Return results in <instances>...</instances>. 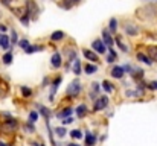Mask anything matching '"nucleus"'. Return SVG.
Returning <instances> with one entry per match:
<instances>
[{
    "label": "nucleus",
    "instance_id": "obj_1",
    "mask_svg": "<svg viewBox=\"0 0 157 146\" xmlns=\"http://www.w3.org/2000/svg\"><path fill=\"white\" fill-rule=\"evenodd\" d=\"M66 93H67V96H69V97H76V96L81 93V82H79L78 79L72 81V82H70V85L67 87Z\"/></svg>",
    "mask_w": 157,
    "mask_h": 146
},
{
    "label": "nucleus",
    "instance_id": "obj_2",
    "mask_svg": "<svg viewBox=\"0 0 157 146\" xmlns=\"http://www.w3.org/2000/svg\"><path fill=\"white\" fill-rule=\"evenodd\" d=\"M108 96H99L96 100H95V107H93V110L95 111H102V110H105L107 108V105H108Z\"/></svg>",
    "mask_w": 157,
    "mask_h": 146
},
{
    "label": "nucleus",
    "instance_id": "obj_3",
    "mask_svg": "<svg viewBox=\"0 0 157 146\" xmlns=\"http://www.w3.org/2000/svg\"><path fill=\"white\" fill-rule=\"evenodd\" d=\"M92 49H93L96 53H99V55H102V53H105V52L108 50V47L105 46V43H104L102 40H95V41L92 43Z\"/></svg>",
    "mask_w": 157,
    "mask_h": 146
},
{
    "label": "nucleus",
    "instance_id": "obj_4",
    "mask_svg": "<svg viewBox=\"0 0 157 146\" xmlns=\"http://www.w3.org/2000/svg\"><path fill=\"white\" fill-rule=\"evenodd\" d=\"M26 12L31 15L32 20L37 19V12H38V6L35 5V2H32V0H26Z\"/></svg>",
    "mask_w": 157,
    "mask_h": 146
},
{
    "label": "nucleus",
    "instance_id": "obj_5",
    "mask_svg": "<svg viewBox=\"0 0 157 146\" xmlns=\"http://www.w3.org/2000/svg\"><path fill=\"white\" fill-rule=\"evenodd\" d=\"M102 41L105 43V46H107L108 49H113V46H114V40H113L111 32H110L108 29H104V31H102Z\"/></svg>",
    "mask_w": 157,
    "mask_h": 146
},
{
    "label": "nucleus",
    "instance_id": "obj_6",
    "mask_svg": "<svg viewBox=\"0 0 157 146\" xmlns=\"http://www.w3.org/2000/svg\"><path fill=\"white\" fill-rule=\"evenodd\" d=\"M82 55L87 58V61H92V63H98L99 61V56L95 50L92 49H82Z\"/></svg>",
    "mask_w": 157,
    "mask_h": 146
},
{
    "label": "nucleus",
    "instance_id": "obj_7",
    "mask_svg": "<svg viewBox=\"0 0 157 146\" xmlns=\"http://www.w3.org/2000/svg\"><path fill=\"white\" fill-rule=\"evenodd\" d=\"M17 126H19V123H17V120H16V119H9V120H6V122H3V123H2V128H3L5 131H8V132H11V131L17 129Z\"/></svg>",
    "mask_w": 157,
    "mask_h": 146
},
{
    "label": "nucleus",
    "instance_id": "obj_8",
    "mask_svg": "<svg viewBox=\"0 0 157 146\" xmlns=\"http://www.w3.org/2000/svg\"><path fill=\"white\" fill-rule=\"evenodd\" d=\"M51 64H52L54 69H60V67H61V64H63V58H61V53H60V52H55V53L52 55V58H51Z\"/></svg>",
    "mask_w": 157,
    "mask_h": 146
},
{
    "label": "nucleus",
    "instance_id": "obj_9",
    "mask_svg": "<svg viewBox=\"0 0 157 146\" xmlns=\"http://www.w3.org/2000/svg\"><path fill=\"white\" fill-rule=\"evenodd\" d=\"M110 75H111L113 78H116V79H122V78H124V75H125V70H124V67H122V66H114V67L111 69Z\"/></svg>",
    "mask_w": 157,
    "mask_h": 146
},
{
    "label": "nucleus",
    "instance_id": "obj_10",
    "mask_svg": "<svg viewBox=\"0 0 157 146\" xmlns=\"http://www.w3.org/2000/svg\"><path fill=\"white\" fill-rule=\"evenodd\" d=\"M61 76H57L55 79H54V82L51 84L52 85V90H51V94H49V100H54V96H55V93H57V90H58V87H60V84H61Z\"/></svg>",
    "mask_w": 157,
    "mask_h": 146
},
{
    "label": "nucleus",
    "instance_id": "obj_11",
    "mask_svg": "<svg viewBox=\"0 0 157 146\" xmlns=\"http://www.w3.org/2000/svg\"><path fill=\"white\" fill-rule=\"evenodd\" d=\"M0 47L3 50H9L11 49V44H9V37L5 35V32L0 34Z\"/></svg>",
    "mask_w": 157,
    "mask_h": 146
},
{
    "label": "nucleus",
    "instance_id": "obj_12",
    "mask_svg": "<svg viewBox=\"0 0 157 146\" xmlns=\"http://www.w3.org/2000/svg\"><path fill=\"white\" fill-rule=\"evenodd\" d=\"M124 31H125V34L127 35H136L137 32H139V29L136 28V25H131V23H127L125 26H124Z\"/></svg>",
    "mask_w": 157,
    "mask_h": 146
},
{
    "label": "nucleus",
    "instance_id": "obj_13",
    "mask_svg": "<svg viewBox=\"0 0 157 146\" xmlns=\"http://www.w3.org/2000/svg\"><path fill=\"white\" fill-rule=\"evenodd\" d=\"M75 113H76V116H78L79 119L85 117V116H87V105H85V104H81V105H78V107L75 108Z\"/></svg>",
    "mask_w": 157,
    "mask_h": 146
},
{
    "label": "nucleus",
    "instance_id": "obj_14",
    "mask_svg": "<svg viewBox=\"0 0 157 146\" xmlns=\"http://www.w3.org/2000/svg\"><path fill=\"white\" fill-rule=\"evenodd\" d=\"M136 58H137L140 63L146 64V66H151V64H152V59L149 58V55H145V53H142V52H139V53L136 55Z\"/></svg>",
    "mask_w": 157,
    "mask_h": 146
},
{
    "label": "nucleus",
    "instance_id": "obj_15",
    "mask_svg": "<svg viewBox=\"0 0 157 146\" xmlns=\"http://www.w3.org/2000/svg\"><path fill=\"white\" fill-rule=\"evenodd\" d=\"M37 108H38V113H40L46 120H49V119H51V111H49V108H46V107H44V105H41V104H38V105H37Z\"/></svg>",
    "mask_w": 157,
    "mask_h": 146
},
{
    "label": "nucleus",
    "instance_id": "obj_16",
    "mask_svg": "<svg viewBox=\"0 0 157 146\" xmlns=\"http://www.w3.org/2000/svg\"><path fill=\"white\" fill-rule=\"evenodd\" d=\"M87 135H85V146H95V143H96V135L93 134V132H85Z\"/></svg>",
    "mask_w": 157,
    "mask_h": 146
},
{
    "label": "nucleus",
    "instance_id": "obj_17",
    "mask_svg": "<svg viewBox=\"0 0 157 146\" xmlns=\"http://www.w3.org/2000/svg\"><path fill=\"white\" fill-rule=\"evenodd\" d=\"M64 37H66V34H64L63 31H55V32L51 34V40H52V41H61Z\"/></svg>",
    "mask_w": 157,
    "mask_h": 146
},
{
    "label": "nucleus",
    "instance_id": "obj_18",
    "mask_svg": "<svg viewBox=\"0 0 157 146\" xmlns=\"http://www.w3.org/2000/svg\"><path fill=\"white\" fill-rule=\"evenodd\" d=\"M84 72H85L87 75H93V73L98 72V66H96V64H90V63H87V64L84 66Z\"/></svg>",
    "mask_w": 157,
    "mask_h": 146
},
{
    "label": "nucleus",
    "instance_id": "obj_19",
    "mask_svg": "<svg viewBox=\"0 0 157 146\" xmlns=\"http://www.w3.org/2000/svg\"><path fill=\"white\" fill-rule=\"evenodd\" d=\"M72 113H73L72 108H64V110H61V111L57 113V117H58V119H66V117L72 116Z\"/></svg>",
    "mask_w": 157,
    "mask_h": 146
},
{
    "label": "nucleus",
    "instance_id": "obj_20",
    "mask_svg": "<svg viewBox=\"0 0 157 146\" xmlns=\"http://www.w3.org/2000/svg\"><path fill=\"white\" fill-rule=\"evenodd\" d=\"M72 70H73V73L78 76V75H81V61L78 59V58H75V61H73V64H72Z\"/></svg>",
    "mask_w": 157,
    "mask_h": 146
},
{
    "label": "nucleus",
    "instance_id": "obj_21",
    "mask_svg": "<svg viewBox=\"0 0 157 146\" xmlns=\"http://www.w3.org/2000/svg\"><path fill=\"white\" fill-rule=\"evenodd\" d=\"M12 59H14V55H12V52H11V50H8V52L3 55V58H2L3 64H6V66H9V64L12 63Z\"/></svg>",
    "mask_w": 157,
    "mask_h": 146
},
{
    "label": "nucleus",
    "instance_id": "obj_22",
    "mask_svg": "<svg viewBox=\"0 0 157 146\" xmlns=\"http://www.w3.org/2000/svg\"><path fill=\"white\" fill-rule=\"evenodd\" d=\"M116 29H117V20L113 17V19H110V22H108V31H110L111 34H116Z\"/></svg>",
    "mask_w": 157,
    "mask_h": 146
},
{
    "label": "nucleus",
    "instance_id": "obj_23",
    "mask_svg": "<svg viewBox=\"0 0 157 146\" xmlns=\"http://www.w3.org/2000/svg\"><path fill=\"white\" fill-rule=\"evenodd\" d=\"M130 75H131L136 81H139V79L143 78V70H140V69H134V67H133V72H131Z\"/></svg>",
    "mask_w": 157,
    "mask_h": 146
},
{
    "label": "nucleus",
    "instance_id": "obj_24",
    "mask_svg": "<svg viewBox=\"0 0 157 146\" xmlns=\"http://www.w3.org/2000/svg\"><path fill=\"white\" fill-rule=\"evenodd\" d=\"M114 41H116V44L122 49V52H128V47H127V44L122 41V38H120V37H116V40H114Z\"/></svg>",
    "mask_w": 157,
    "mask_h": 146
},
{
    "label": "nucleus",
    "instance_id": "obj_25",
    "mask_svg": "<svg viewBox=\"0 0 157 146\" xmlns=\"http://www.w3.org/2000/svg\"><path fill=\"white\" fill-rule=\"evenodd\" d=\"M108 50H110V52H108V56H107V63L111 64V63L116 61V56H117V55H116V52H114L113 49H108Z\"/></svg>",
    "mask_w": 157,
    "mask_h": 146
},
{
    "label": "nucleus",
    "instance_id": "obj_26",
    "mask_svg": "<svg viewBox=\"0 0 157 146\" xmlns=\"http://www.w3.org/2000/svg\"><path fill=\"white\" fill-rule=\"evenodd\" d=\"M102 88H104L107 93H113V90H114L113 84H110L108 81H102Z\"/></svg>",
    "mask_w": 157,
    "mask_h": 146
},
{
    "label": "nucleus",
    "instance_id": "obj_27",
    "mask_svg": "<svg viewBox=\"0 0 157 146\" xmlns=\"http://www.w3.org/2000/svg\"><path fill=\"white\" fill-rule=\"evenodd\" d=\"M38 116H40V113L35 111V110H32V111L29 113V122H31V123H35V122L38 120Z\"/></svg>",
    "mask_w": 157,
    "mask_h": 146
},
{
    "label": "nucleus",
    "instance_id": "obj_28",
    "mask_svg": "<svg viewBox=\"0 0 157 146\" xmlns=\"http://www.w3.org/2000/svg\"><path fill=\"white\" fill-rule=\"evenodd\" d=\"M54 132H55V134H57V135H58L60 138H63V137H64V135L67 134L66 128H63V126H58V128H55V129H54Z\"/></svg>",
    "mask_w": 157,
    "mask_h": 146
},
{
    "label": "nucleus",
    "instance_id": "obj_29",
    "mask_svg": "<svg viewBox=\"0 0 157 146\" xmlns=\"http://www.w3.org/2000/svg\"><path fill=\"white\" fill-rule=\"evenodd\" d=\"M148 53L152 61H157V47H148Z\"/></svg>",
    "mask_w": 157,
    "mask_h": 146
},
{
    "label": "nucleus",
    "instance_id": "obj_30",
    "mask_svg": "<svg viewBox=\"0 0 157 146\" xmlns=\"http://www.w3.org/2000/svg\"><path fill=\"white\" fill-rule=\"evenodd\" d=\"M40 50H43V47H40V46H29L25 52L26 53H35V52H40Z\"/></svg>",
    "mask_w": 157,
    "mask_h": 146
},
{
    "label": "nucleus",
    "instance_id": "obj_31",
    "mask_svg": "<svg viewBox=\"0 0 157 146\" xmlns=\"http://www.w3.org/2000/svg\"><path fill=\"white\" fill-rule=\"evenodd\" d=\"M22 94H23V97H29L31 94H32V90L29 88V87H25V85H22Z\"/></svg>",
    "mask_w": 157,
    "mask_h": 146
},
{
    "label": "nucleus",
    "instance_id": "obj_32",
    "mask_svg": "<svg viewBox=\"0 0 157 146\" xmlns=\"http://www.w3.org/2000/svg\"><path fill=\"white\" fill-rule=\"evenodd\" d=\"M23 129H25V132H34V131H35V128H34V123H31V122L25 123V125H23Z\"/></svg>",
    "mask_w": 157,
    "mask_h": 146
},
{
    "label": "nucleus",
    "instance_id": "obj_33",
    "mask_svg": "<svg viewBox=\"0 0 157 146\" xmlns=\"http://www.w3.org/2000/svg\"><path fill=\"white\" fill-rule=\"evenodd\" d=\"M19 46H20V47H22L23 50H26V49H28V47H29L31 44H29V41H28L26 38H22V40L19 41Z\"/></svg>",
    "mask_w": 157,
    "mask_h": 146
},
{
    "label": "nucleus",
    "instance_id": "obj_34",
    "mask_svg": "<svg viewBox=\"0 0 157 146\" xmlns=\"http://www.w3.org/2000/svg\"><path fill=\"white\" fill-rule=\"evenodd\" d=\"M11 43H12V46L19 43V35H17L16 31H11Z\"/></svg>",
    "mask_w": 157,
    "mask_h": 146
},
{
    "label": "nucleus",
    "instance_id": "obj_35",
    "mask_svg": "<svg viewBox=\"0 0 157 146\" xmlns=\"http://www.w3.org/2000/svg\"><path fill=\"white\" fill-rule=\"evenodd\" d=\"M99 90H101V85H99V82H93V84H92V93H95V94H99Z\"/></svg>",
    "mask_w": 157,
    "mask_h": 146
},
{
    "label": "nucleus",
    "instance_id": "obj_36",
    "mask_svg": "<svg viewBox=\"0 0 157 146\" xmlns=\"http://www.w3.org/2000/svg\"><path fill=\"white\" fill-rule=\"evenodd\" d=\"M70 135H72L73 138H81V137H82V132H81L79 129H72V131H70Z\"/></svg>",
    "mask_w": 157,
    "mask_h": 146
},
{
    "label": "nucleus",
    "instance_id": "obj_37",
    "mask_svg": "<svg viewBox=\"0 0 157 146\" xmlns=\"http://www.w3.org/2000/svg\"><path fill=\"white\" fill-rule=\"evenodd\" d=\"M72 122H73V119H72L70 116H69V117H66V119H61V123H63V125H70Z\"/></svg>",
    "mask_w": 157,
    "mask_h": 146
},
{
    "label": "nucleus",
    "instance_id": "obj_38",
    "mask_svg": "<svg viewBox=\"0 0 157 146\" xmlns=\"http://www.w3.org/2000/svg\"><path fill=\"white\" fill-rule=\"evenodd\" d=\"M148 88H151V90H157V81H152L151 84H148Z\"/></svg>",
    "mask_w": 157,
    "mask_h": 146
},
{
    "label": "nucleus",
    "instance_id": "obj_39",
    "mask_svg": "<svg viewBox=\"0 0 157 146\" xmlns=\"http://www.w3.org/2000/svg\"><path fill=\"white\" fill-rule=\"evenodd\" d=\"M12 3V0H2V5H5V6H9Z\"/></svg>",
    "mask_w": 157,
    "mask_h": 146
},
{
    "label": "nucleus",
    "instance_id": "obj_40",
    "mask_svg": "<svg viewBox=\"0 0 157 146\" xmlns=\"http://www.w3.org/2000/svg\"><path fill=\"white\" fill-rule=\"evenodd\" d=\"M6 31H8V28L5 25H0V32H6Z\"/></svg>",
    "mask_w": 157,
    "mask_h": 146
},
{
    "label": "nucleus",
    "instance_id": "obj_41",
    "mask_svg": "<svg viewBox=\"0 0 157 146\" xmlns=\"http://www.w3.org/2000/svg\"><path fill=\"white\" fill-rule=\"evenodd\" d=\"M31 144H32V146H41V144H38V143H37V141H32V143H31Z\"/></svg>",
    "mask_w": 157,
    "mask_h": 146
},
{
    "label": "nucleus",
    "instance_id": "obj_42",
    "mask_svg": "<svg viewBox=\"0 0 157 146\" xmlns=\"http://www.w3.org/2000/svg\"><path fill=\"white\" fill-rule=\"evenodd\" d=\"M0 146H8V144H6L5 141H2V140H0Z\"/></svg>",
    "mask_w": 157,
    "mask_h": 146
},
{
    "label": "nucleus",
    "instance_id": "obj_43",
    "mask_svg": "<svg viewBox=\"0 0 157 146\" xmlns=\"http://www.w3.org/2000/svg\"><path fill=\"white\" fill-rule=\"evenodd\" d=\"M67 146H79V144H76V143H69Z\"/></svg>",
    "mask_w": 157,
    "mask_h": 146
},
{
    "label": "nucleus",
    "instance_id": "obj_44",
    "mask_svg": "<svg viewBox=\"0 0 157 146\" xmlns=\"http://www.w3.org/2000/svg\"><path fill=\"white\" fill-rule=\"evenodd\" d=\"M72 2H73V3H76V2H79V0H72Z\"/></svg>",
    "mask_w": 157,
    "mask_h": 146
},
{
    "label": "nucleus",
    "instance_id": "obj_45",
    "mask_svg": "<svg viewBox=\"0 0 157 146\" xmlns=\"http://www.w3.org/2000/svg\"><path fill=\"white\" fill-rule=\"evenodd\" d=\"M145 2H151V0H145Z\"/></svg>",
    "mask_w": 157,
    "mask_h": 146
},
{
    "label": "nucleus",
    "instance_id": "obj_46",
    "mask_svg": "<svg viewBox=\"0 0 157 146\" xmlns=\"http://www.w3.org/2000/svg\"><path fill=\"white\" fill-rule=\"evenodd\" d=\"M41 146H44V144H41Z\"/></svg>",
    "mask_w": 157,
    "mask_h": 146
}]
</instances>
